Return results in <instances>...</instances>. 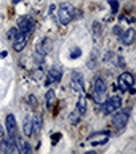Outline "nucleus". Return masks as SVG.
<instances>
[{"label": "nucleus", "instance_id": "9", "mask_svg": "<svg viewBox=\"0 0 136 154\" xmlns=\"http://www.w3.org/2000/svg\"><path fill=\"white\" fill-rule=\"evenodd\" d=\"M5 127H7L8 137H11V138L18 137V124H16V119H14L13 114L7 116V119H5Z\"/></svg>", "mask_w": 136, "mask_h": 154}, {"label": "nucleus", "instance_id": "1", "mask_svg": "<svg viewBox=\"0 0 136 154\" xmlns=\"http://www.w3.org/2000/svg\"><path fill=\"white\" fill-rule=\"evenodd\" d=\"M74 14H75V8L72 7V3H69V2L61 3L59 7H58V13H56L58 23H59L61 26H67V24L72 21Z\"/></svg>", "mask_w": 136, "mask_h": 154}, {"label": "nucleus", "instance_id": "5", "mask_svg": "<svg viewBox=\"0 0 136 154\" xmlns=\"http://www.w3.org/2000/svg\"><path fill=\"white\" fill-rule=\"evenodd\" d=\"M128 122V111H115V112H112V125L114 128L117 130H122L125 128V125H127Z\"/></svg>", "mask_w": 136, "mask_h": 154}, {"label": "nucleus", "instance_id": "3", "mask_svg": "<svg viewBox=\"0 0 136 154\" xmlns=\"http://www.w3.org/2000/svg\"><path fill=\"white\" fill-rule=\"evenodd\" d=\"M101 106H103V112L106 116H109V114L115 112L117 109H120V106H122V98H120V96H110V98L104 100L103 103H101Z\"/></svg>", "mask_w": 136, "mask_h": 154}, {"label": "nucleus", "instance_id": "19", "mask_svg": "<svg viewBox=\"0 0 136 154\" xmlns=\"http://www.w3.org/2000/svg\"><path fill=\"white\" fill-rule=\"evenodd\" d=\"M23 132H24V135H26V137H32V135H34V132H32V120H31V117H26V119H24Z\"/></svg>", "mask_w": 136, "mask_h": 154}, {"label": "nucleus", "instance_id": "7", "mask_svg": "<svg viewBox=\"0 0 136 154\" xmlns=\"http://www.w3.org/2000/svg\"><path fill=\"white\" fill-rule=\"evenodd\" d=\"M117 84H119V88L122 91H128L131 87H134V77L130 72H123V74L119 75Z\"/></svg>", "mask_w": 136, "mask_h": 154}, {"label": "nucleus", "instance_id": "12", "mask_svg": "<svg viewBox=\"0 0 136 154\" xmlns=\"http://www.w3.org/2000/svg\"><path fill=\"white\" fill-rule=\"evenodd\" d=\"M136 38V32L133 27H128L125 32H122V35H120V40H122L123 45H131Z\"/></svg>", "mask_w": 136, "mask_h": 154}, {"label": "nucleus", "instance_id": "17", "mask_svg": "<svg viewBox=\"0 0 136 154\" xmlns=\"http://www.w3.org/2000/svg\"><path fill=\"white\" fill-rule=\"evenodd\" d=\"M31 120H32V132L38 133L40 128H42V116L40 114H34L31 117Z\"/></svg>", "mask_w": 136, "mask_h": 154}, {"label": "nucleus", "instance_id": "18", "mask_svg": "<svg viewBox=\"0 0 136 154\" xmlns=\"http://www.w3.org/2000/svg\"><path fill=\"white\" fill-rule=\"evenodd\" d=\"M45 101H47V108L51 109L56 103V95H55V90H48L47 95H45Z\"/></svg>", "mask_w": 136, "mask_h": 154}, {"label": "nucleus", "instance_id": "24", "mask_svg": "<svg viewBox=\"0 0 136 154\" xmlns=\"http://www.w3.org/2000/svg\"><path fill=\"white\" fill-rule=\"evenodd\" d=\"M27 101H29V106H34V108H35V106H37V98H35V96H27Z\"/></svg>", "mask_w": 136, "mask_h": 154}, {"label": "nucleus", "instance_id": "13", "mask_svg": "<svg viewBox=\"0 0 136 154\" xmlns=\"http://www.w3.org/2000/svg\"><path fill=\"white\" fill-rule=\"evenodd\" d=\"M26 43H27V35L26 34H18V35L14 37V40H13L14 51H23L24 47H26Z\"/></svg>", "mask_w": 136, "mask_h": 154}, {"label": "nucleus", "instance_id": "22", "mask_svg": "<svg viewBox=\"0 0 136 154\" xmlns=\"http://www.w3.org/2000/svg\"><path fill=\"white\" fill-rule=\"evenodd\" d=\"M109 5L112 7V13L119 11V2H117V0H109Z\"/></svg>", "mask_w": 136, "mask_h": 154}, {"label": "nucleus", "instance_id": "26", "mask_svg": "<svg viewBox=\"0 0 136 154\" xmlns=\"http://www.w3.org/2000/svg\"><path fill=\"white\" fill-rule=\"evenodd\" d=\"M2 135H3V130H2V127H0V138H2Z\"/></svg>", "mask_w": 136, "mask_h": 154}, {"label": "nucleus", "instance_id": "23", "mask_svg": "<svg viewBox=\"0 0 136 154\" xmlns=\"http://www.w3.org/2000/svg\"><path fill=\"white\" fill-rule=\"evenodd\" d=\"M115 63H117L115 66H119V67H125V60H123L122 56H117V58H115Z\"/></svg>", "mask_w": 136, "mask_h": 154}, {"label": "nucleus", "instance_id": "4", "mask_svg": "<svg viewBox=\"0 0 136 154\" xmlns=\"http://www.w3.org/2000/svg\"><path fill=\"white\" fill-rule=\"evenodd\" d=\"M109 137H110V132L109 130H103V132H95L88 137V141L91 146H101V144H106L109 141Z\"/></svg>", "mask_w": 136, "mask_h": 154}, {"label": "nucleus", "instance_id": "16", "mask_svg": "<svg viewBox=\"0 0 136 154\" xmlns=\"http://www.w3.org/2000/svg\"><path fill=\"white\" fill-rule=\"evenodd\" d=\"M77 112L80 116H85L86 112V96L83 93L79 96V101H77Z\"/></svg>", "mask_w": 136, "mask_h": 154}, {"label": "nucleus", "instance_id": "8", "mask_svg": "<svg viewBox=\"0 0 136 154\" xmlns=\"http://www.w3.org/2000/svg\"><path fill=\"white\" fill-rule=\"evenodd\" d=\"M71 85L72 88L75 91H79V93H85V82H83V77H82L80 72H72L71 75Z\"/></svg>", "mask_w": 136, "mask_h": 154}, {"label": "nucleus", "instance_id": "15", "mask_svg": "<svg viewBox=\"0 0 136 154\" xmlns=\"http://www.w3.org/2000/svg\"><path fill=\"white\" fill-rule=\"evenodd\" d=\"M14 144H16V151H19L21 154H27V152H31V146L24 141V140H21L19 137L14 138Z\"/></svg>", "mask_w": 136, "mask_h": 154}, {"label": "nucleus", "instance_id": "6", "mask_svg": "<svg viewBox=\"0 0 136 154\" xmlns=\"http://www.w3.org/2000/svg\"><path fill=\"white\" fill-rule=\"evenodd\" d=\"M34 31V19L32 16H21L18 19V32L19 34H26V35H29Z\"/></svg>", "mask_w": 136, "mask_h": 154}, {"label": "nucleus", "instance_id": "2", "mask_svg": "<svg viewBox=\"0 0 136 154\" xmlns=\"http://www.w3.org/2000/svg\"><path fill=\"white\" fill-rule=\"evenodd\" d=\"M107 93V85L101 77H96L93 80V98L96 101V104H101L104 101V96Z\"/></svg>", "mask_w": 136, "mask_h": 154}, {"label": "nucleus", "instance_id": "14", "mask_svg": "<svg viewBox=\"0 0 136 154\" xmlns=\"http://www.w3.org/2000/svg\"><path fill=\"white\" fill-rule=\"evenodd\" d=\"M47 77H48V79H47L48 84H55V82H59L61 77H62V71L59 69V67H51V69L48 71Z\"/></svg>", "mask_w": 136, "mask_h": 154}, {"label": "nucleus", "instance_id": "11", "mask_svg": "<svg viewBox=\"0 0 136 154\" xmlns=\"http://www.w3.org/2000/svg\"><path fill=\"white\" fill-rule=\"evenodd\" d=\"M0 151L5 152V154L18 152V151H16V144H14V138H11V137L3 138L2 141H0Z\"/></svg>", "mask_w": 136, "mask_h": 154}, {"label": "nucleus", "instance_id": "25", "mask_svg": "<svg viewBox=\"0 0 136 154\" xmlns=\"http://www.w3.org/2000/svg\"><path fill=\"white\" fill-rule=\"evenodd\" d=\"M19 2H24V0H13V3H19Z\"/></svg>", "mask_w": 136, "mask_h": 154}, {"label": "nucleus", "instance_id": "20", "mask_svg": "<svg viewBox=\"0 0 136 154\" xmlns=\"http://www.w3.org/2000/svg\"><path fill=\"white\" fill-rule=\"evenodd\" d=\"M80 117H82V116L77 112V109L74 111V112H71V114H69V120H71L72 124H77V122L80 120Z\"/></svg>", "mask_w": 136, "mask_h": 154}, {"label": "nucleus", "instance_id": "10", "mask_svg": "<svg viewBox=\"0 0 136 154\" xmlns=\"http://www.w3.org/2000/svg\"><path fill=\"white\" fill-rule=\"evenodd\" d=\"M50 50H51V43H50V40H48L47 37L40 38V40H38V43H37V47H35L37 55L43 58V56L48 55V51H50Z\"/></svg>", "mask_w": 136, "mask_h": 154}, {"label": "nucleus", "instance_id": "21", "mask_svg": "<svg viewBox=\"0 0 136 154\" xmlns=\"http://www.w3.org/2000/svg\"><path fill=\"white\" fill-rule=\"evenodd\" d=\"M18 29L16 27H13V29H10V31L7 32V38H8V40H14V37H16L18 35Z\"/></svg>", "mask_w": 136, "mask_h": 154}]
</instances>
